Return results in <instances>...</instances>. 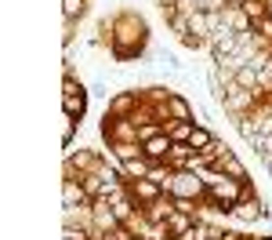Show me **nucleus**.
Wrapping results in <instances>:
<instances>
[{
  "mask_svg": "<svg viewBox=\"0 0 272 240\" xmlns=\"http://www.w3.org/2000/svg\"><path fill=\"white\" fill-rule=\"evenodd\" d=\"M189 138H192V146H211V135L207 131H192Z\"/></svg>",
  "mask_w": 272,
  "mask_h": 240,
  "instance_id": "20e7f679",
  "label": "nucleus"
},
{
  "mask_svg": "<svg viewBox=\"0 0 272 240\" xmlns=\"http://www.w3.org/2000/svg\"><path fill=\"white\" fill-rule=\"evenodd\" d=\"M65 113H69V117H73V113H83V95L77 98V95L69 91V95H65Z\"/></svg>",
  "mask_w": 272,
  "mask_h": 240,
  "instance_id": "f03ea898",
  "label": "nucleus"
},
{
  "mask_svg": "<svg viewBox=\"0 0 272 240\" xmlns=\"http://www.w3.org/2000/svg\"><path fill=\"white\" fill-rule=\"evenodd\" d=\"M80 7H83V4H80V0H65V15H69V18H73V15H77V11H80Z\"/></svg>",
  "mask_w": 272,
  "mask_h": 240,
  "instance_id": "39448f33",
  "label": "nucleus"
},
{
  "mask_svg": "<svg viewBox=\"0 0 272 240\" xmlns=\"http://www.w3.org/2000/svg\"><path fill=\"white\" fill-rule=\"evenodd\" d=\"M167 150H171V146H167L163 138H153V142H149V150H145V153H149V156H163Z\"/></svg>",
  "mask_w": 272,
  "mask_h": 240,
  "instance_id": "7ed1b4c3",
  "label": "nucleus"
},
{
  "mask_svg": "<svg viewBox=\"0 0 272 240\" xmlns=\"http://www.w3.org/2000/svg\"><path fill=\"white\" fill-rule=\"evenodd\" d=\"M236 186H232V182H218V186H214V197H225V200H236Z\"/></svg>",
  "mask_w": 272,
  "mask_h": 240,
  "instance_id": "f257e3e1",
  "label": "nucleus"
},
{
  "mask_svg": "<svg viewBox=\"0 0 272 240\" xmlns=\"http://www.w3.org/2000/svg\"><path fill=\"white\" fill-rule=\"evenodd\" d=\"M171 109H174L178 117H185V113H189V109H185V102H182V98H174V102H171Z\"/></svg>",
  "mask_w": 272,
  "mask_h": 240,
  "instance_id": "423d86ee",
  "label": "nucleus"
},
{
  "mask_svg": "<svg viewBox=\"0 0 272 240\" xmlns=\"http://www.w3.org/2000/svg\"><path fill=\"white\" fill-rule=\"evenodd\" d=\"M69 135H73V120L65 117V124H62V138H65V142H69Z\"/></svg>",
  "mask_w": 272,
  "mask_h": 240,
  "instance_id": "0eeeda50",
  "label": "nucleus"
}]
</instances>
